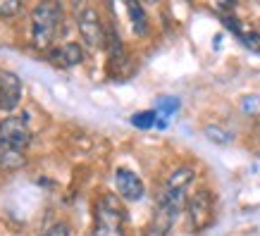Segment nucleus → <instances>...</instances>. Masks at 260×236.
<instances>
[{
	"mask_svg": "<svg viewBox=\"0 0 260 236\" xmlns=\"http://www.w3.org/2000/svg\"><path fill=\"white\" fill-rule=\"evenodd\" d=\"M41 236H72V227L67 222H55L50 229H46Z\"/></svg>",
	"mask_w": 260,
	"mask_h": 236,
	"instance_id": "dca6fc26",
	"label": "nucleus"
},
{
	"mask_svg": "<svg viewBox=\"0 0 260 236\" xmlns=\"http://www.w3.org/2000/svg\"><path fill=\"white\" fill-rule=\"evenodd\" d=\"M60 3H39L31 10V43L36 50H50L60 26H62Z\"/></svg>",
	"mask_w": 260,
	"mask_h": 236,
	"instance_id": "f03ea898",
	"label": "nucleus"
},
{
	"mask_svg": "<svg viewBox=\"0 0 260 236\" xmlns=\"http://www.w3.org/2000/svg\"><path fill=\"white\" fill-rule=\"evenodd\" d=\"M22 79L15 72L0 70V110L12 112L22 103Z\"/></svg>",
	"mask_w": 260,
	"mask_h": 236,
	"instance_id": "0eeeda50",
	"label": "nucleus"
},
{
	"mask_svg": "<svg viewBox=\"0 0 260 236\" xmlns=\"http://www.w3.org/2000/svg\"><path fill=\"white\" fill-rule=\"evenodd\" d=\"M91 236H126V210L117 193H103L95 200Z\"/></svg>",
	"mask_w": 260,
	"mask_h": 236,
	"instance_id": "f257e3e1",
	"label": "nucleus"
},
{
	"mask_svg": "<svg viewBox=\"0 0 260 236\" xmlns=\"http://www.w3.org/2000/svg\"><path fill=\"white\" fill-rule=\"evenodd\" d=\"M205 136L215 143H229L232 141V134L224 131V129H220V126H205Z\"/></svg>",
	"mask_w": 260,
	"mask_h": 236,
	"instance_id": "ddd939ff",
	"label": "nucleus"
},
{
	"mask_svg": "<svg viewBox=\"0 0 260 236\" xmlns=\"http://www.w3.org/2000/svg\"><path fill=\"white\" fill-rule=\"evenodd\" d=\"M126 12L132 17V29H134V33L146 36V33H148V15H146V10H143L139 3H126Z\"/></svg>",
	"mask_w": 260,
	"mask_h": 236,
	"instance_id": "9d476101",
	"label": "nucleus"
},
{
	"mask_svg": "<svg viewBox=\"0 0 260 236\" xmlns=\"http://www.w3.org/2000/svg\"><path fill=\"white\" fill-rule=\"evenodd\" d=\"M77 29H79L81 41H84L88 48L108 46V33H105L103 19H101V15H98V10L91 8V5L79 10V15H77Z\"/></svg>",
	"mask_w": 260,
	"mask_h": 236,
	"instance_id": "39448f33",
	"label": "nucleus"
},
{
	"mask_svg": "<svg viewBox=\"0 0 260 236\" xmlns=\"http://www.w3.org/2000/svg\"><path fill=\"white\" fill-rule=\"evenodd\" d=\"M31 143V129L26 117H5L0 119V153H17L24 155V150Z\"/></svg>",
	"mask_w": 260,
	"mask_h": 236,
	"instance_id": "7ed1b4c3",
	"label": "nucleus"
},
{
	"mask_svg": "<svg viewBox=\"0 0 260 236\" xmlns=\"http://www.w3.org/2000/svg\"><path fill=\"white\" fill-rule=\"evenodd\" d=\"M22 3L19 0H0V17H15L19 15Z\"/></svg>",
	"mask_w": 260,
	"mask_h": 236,
	"instance_id": "4468645a",
	"label": "nucleus"
},
{
	"mask_svg": "<svg viewBox=\"0 0 260 236\" xmlns=\"http://www.w3.org/2000/svg\"><path fill=\"white\" fill-rule=\"evenodd\" d=\"M222 19H224V26H227L229 31L234 33L246 48H251V50L260 53V31H255V29H251V26H246L241 19H237V17H232V15H222Z\"/></svg>",
	"mask_w": 260,
	"mask_h": 236,
	"instance_id": "1a4fd4ad",
	"label": "nucleus"
},
{
	"mask_svg": "<svg viewBox=\"0 0 260 236\" xmlns=\"http://www.w3.org/2000/svg\"><path fill=\"white\" fill-rule=\"evenodd\" d=\"M115 186H117V196L122 200H129V203H136L146 196V186H143L141 177L126 167L115 170Z\"/></svg>",
	"mask_w": 260,
	"mask_h": 236,
	"instance_id": "423d86ee",
	"label": "nucleus"
},
{
	"mask_svg": "<svg viewBox=\"0 0 260 236\" xmlns=\"http://www.w3.org/2000/svg\"><path fill=\"white\" fill-rule=\"evenodd\" d=\"M186 220H189V229L193 234H201L213 224L215 220V196L213 191L198 189L193 196L186 200Z\"/></svg>",
	"mask_w": 260,
	"mask_h": 236,
	"instance_id": "20e7f679",
	"label": "nucleus"
},
{
	"mask_svg": "<svg viewBox=\"0 0 260 236\" xmlns=\"http://www.w3.org/2000/svg\"><path fill=\"white\" fill-rule=\"evenodd\" d=\"M132 124L136 129H150V126L158 124V112L155 110H143V112H136L132 117Z\"/></svg>",
	"mask_w": 260,
	"mask_h": 236,
	"instance_id": "9b49d317",
	"label": "nucleus"
},
{
	"mask_svg": "<svg viewBox=\"0 0 260 236\" xmlns=\"http://www.w3.org/2000/svg\"><path fill=\"white\" fill-rule=\"evenodd\" d=\"M179 110V100L172 98V95H165V98H160L158 100V117H172L174 112Z\"/></svg>",
	"mask_w": 260,
	"mask_h": 236,
	"instance_id": "f8f14e48",
	"label": "nucleus"
},
{
	"mask_svg": "<svg viewBox=\"0 0 260 236\" xmlns=\"http://www.w3.org/2000/svg\"><path fill=\"white\" fill-rule=\"evenodd\" d=\"M48 62L60 67V70H72L84 62V48L79 43H62L57 48L48 50Z\"/></svg>",
	"mask_w": 260,
	"mask_h": 236,
	"instance_id": "6e6552de",
	"label": "nucleus"
},
{
	"mask_svg": "<svg viewBox=\"0 0 260 236\" xmlns=\"http://www.w3.org/2000/svg\"><path fill=\"white\" fill-rule=\"evenodd\" d=\"M241 110L246 115H260V95H246L241 100Z\"/></svg>",
	"mask_w": 260,
	"mask_h": 236,
	"instance_id": "2eb2a0df",
	"label": "nucleus"
}]
</instances>
